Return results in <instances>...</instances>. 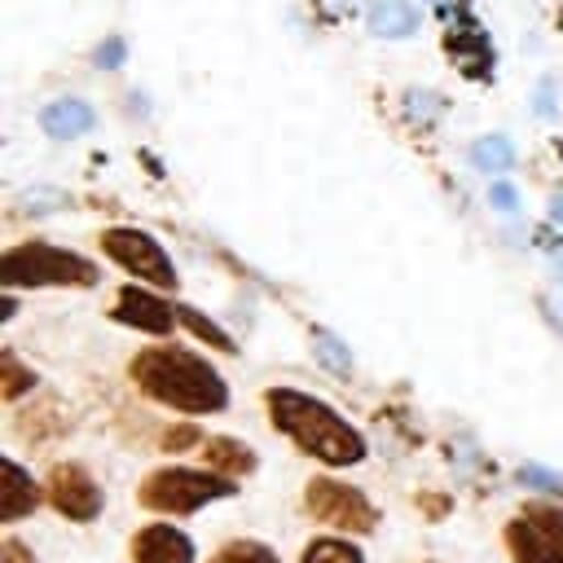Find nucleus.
Returning a JSON list of instances; mask_svg holds the SVG:
<instances>
[{
	"instance_id": "a211bd4d",
	"label": "nucleus",
	"mask_w": 563,
	"mask_h": 563,
	"mask_svg": "<svg viewBox=\"0 0 563 563\" xmlns=\"http://www.w3.org/2000/svg\"><path fill=\"white\" fill-rule=\"evenodd\" d=\"M176 321H180V325H189V330H194L198 339L216 343L220 352H233V339H229V334H224V330H220L216 321H207L202 312H194V308H185V303H180V308H176Z\"/></svg>"
},
{
	"instance_id": "bb28decb",
	"label": "nucleus",
	"mask_w": 563,
	"mask_h": 563,
	"mask_svg": "<svg viewBox=\"0 0 563 563\" xmlns=\"http://www.w3.org/2000/svg\"><path fill=\"white\" fill-rule=\"evenodd\" d=\"M185 444H194V431H167L163 435V449H185Z\"/></svg>"
},
{
	"instance_id": "9b49d317",
	"label": "nucleus",
	"mask_w": 563,
	"mask_h": 563,
	"mask_svg": "<svg viewBox=\"0 0 563 563\" xmlns=\"http://www.w3.org/2000/svg\"><path fill=\"white\" fill-rule=\"evenodd\" d=\"M92 123H97V114H92V106L79 101V97H57V101H48L44 114H40V128H44L53 141H75V136H84Z\"/></svg>"
},
{
	"instance_id": "4be33fe9",
	"label": "nucleus",
	"mask_w": 563,
	"mask_h": 563,
	"mask_svg": "<svg viewBox=\"0 0 563 563\" xmlns=\"http://www.w3.org/2000/svg\"><path fill=\"white\" fill-rule=\"evenodd\" d=\"M523 519L537 523L545 537H554L563 545V510L559 506H523Z\"/></svg>"
},
{
	"instance_id": "ddd939ff",
	"label": "nucleus",
	"mask_w": 563,
	"mask_h": 563,
	"mask_svg": "<svg viewBox=\"0 0 563 563\" xmlns=\"http://www.w3.org/2000/svg\"><path fill=\"white\" fill-rule=\"evenodd\" d=\"M369 31L378 40H405L418 31V9L409 0H374L369 4Z\"/></svg>"
},
{
	"instance_id": "7ed1b4c3",
	"label": "nucleus",
	"mask_w": 563,
	"mask_h": 563,
	"mask_svg": "<svg viewBox=\"0 0 563 563\" xmlns=\"http://www.w3.org/2000/svg\"><path fill=\"white\" fill-rule=\"evenodd\" d=\"M238 493V479L220 475V471H189V466H163L154 475L141 479L136 488V501L145 510H158V515H194L202 510L207 501H224Z\"/></svg>"
},
{
	"instance_id": "f8f14e48",
	"label": "nucleus",
	"mask_w": 563,
	"mask_h": 563,
	"mask_svg": "<svg viewBox=\"0 0 563 563\" xmlns=\"http://www.w3.org/2000/svg\"><path fill=\"white\" fill-rule=\"evenodd\" d=\"M0 475H4V493H0V519L4 523H18L22 515H31L35 506H40V488H35V479L13 462V457H4L0 462Z\"/></svg>"
},
{
	"instance_id": "6ab92c4d",
	"label": "nucleus",
	"mask_w": 563,
	"mask_h": 563,
	"mask_svg": "<svg viewBox=\"0 0 563 563\" xmlns=\"http://www.w3.org/2000/svg\"><path fill=\"white\" fill-rule=\"evenodd\" d=\"M312 347H317V361L330 365L334 374H347V369H352V352H347L330 330H312Z\"/></svg>"
},
{
	"instance_id": "393cba45",
	"label": "nucleus",
	"mask_w": 563,
	"mask_h": 563,
	"mask_svg": "<svg viewBox=\"0 0 563 563\" xmlns=\"http://www.w3.org/2000/svg\"><path fill=\"white\" fill-rule=\"evenodd\" d=\"M119 62H123V40H106V44L97 48V66H110V70H114Z\"/></svg>"
},
{
	"instance_id": "4468645a",
	"label": "nucleus",
	"mask_w": 563,
	"mask_h": 563,
	"mask_svg": "<svg viewBox=\"0 0 563 563\" xmlns=\"http://www.w3.org/2000/svg\"><path fill=\"white\" fill-rule=\"evenodd\" d=\"M207 462H211V471H220L229 479L255 471V453L246 444H238V440H224V435L220 440H207Z\"/></svg>"
},
{
	"instance_id": "39448f33",
	"label": "nucleus",
	"mask_w": 563,
	"mask_h": 563,
	"mask_svg": "<svg viewBox=\"0 0 563 563\" xmlns=\"http://www.w3.org/2000/svg\"><path fill=\"white\" fill-rule=\"evenodd\" d=\"M303 506H308V515H312L317 523L339 528V532H356V537H365V532L378 528V510H374V501H369L361 488H352V484H343V479H330V475L308 479V488H303Z\"/></svg>"
},
{
	"instance_id": "c756f323",
	"label": "nucleus",
	"mask_w": 563,
	"mask_h": 563,
	"mask_svg": "<svg viewBox=\"0 0 563 563\" xmlns=\"http://www.w3.org/2000/svg\"><path fill=\"white\" fill-rule=\"evenodd\" d=\"M550 216H554V224H563V198L550 202Z\"/></svg>"
},
{
	"instance_id": "cd10ccee",
	"label": "nucleus",
	"mask_w": 563,
	"mask_h": 563,
	"mask_svg": "<svg viewBox=\"0 0 563 563\" xmlns=\"http://www.w3.org/2000/svg\"><path fill=\"white\" fill-rule=\"evenodd\" d=\"M352 4H356V0H321V9H325L330 18H339V13H347Z\"/></svg>"
},
{
	"instance_id": "1a4fd4ad",
	"label": "nucleus",
	"mask_w": 563,
	"mask_h": 563,
	"mask_svg": "<svg viewBox=\"0 0 563 563\" xmlns=\"http://www.w3.org/2000/svg\"><path fill=\"white\" fill-rule=\"evenodd\" d=\"M114 317H119L123 325H136V330H150V334H167V330L176 325V308L163 303L158 295L141 290V286L119 290V299H114Z\"/></svg>"
},
{
	"instance_id": "5701e85b",
	"label": "nucleus",
	"mask_w": 563,
	"mask_h": 563,
	"mask_svg": "<svg viewBox=\"0 0 563 563\" xmlns=\"http://www.w3.org/2000/svg\"><path fill=\"white\" fill-rule=\"evenodd\" d=\"M405 101H409V119H435L440 114V97H431V92H409Z\"/></svg>"
},
{
	"instance_id": "2eb2a0df",
	"label": "nucleus",
	"mask_w": 563,
	"mask_h": 563,
	"mask_svg": "<svg viewBox=\"0 0 563 563\" xmlns=\"http://www.w3.org/2000/svg\"><path fill=\"white\" fill-rule=\"evenodd\" d=\"M471 163H475L479 172H488V176H501V172L515 167V145H510L506 136H479V141L471 145Z\"/></svg>"
},
{
	"instance_id": "aec40b11",
	"label": "nucleus",
	"mask_w": 563,
	"mask_h": 563,
	"mask_svg": "<svg viewBox=\"0 0 563 563\" xmlns=\"http://www.w3.org/2000/svg\"><path fill=\"white\" fill-rule=\"evenodd\" d=\"M31 387H35V374L22 369L13 352H4V356H0V391H4V400H18V396L31 391Z\"/></svg>"
},
{
	"instance_id": "423d86ee",
	"label": "nucleus",
	"mask_w": 563,
	"mask_h": 563,
	"mask_svg": "<svg viewBox=\"0 0 563 563\" xmlns=\"http://www.w3.org/2000/svg\"><path fill=\"white\" fill-rule=\"evenodd\" d=\"M101 246H106V255H110L114 264H123L132 277L154 282V286H163V290L176 286V264L167 260V251L158 246V238L119 224V229H106V233H101Z\"/></svg>"
},
{
	"instance_id": "f3484780",
	"label": "nucleus",
	"mask_w": 563,
	"mask_h": 563,
	"mask_svg": "<svg viewBox=\"0 0 563 563\" xmlns=\"http://www.w3.org/2000/svg\"><path fill=\"white\" fill-rule=\"evenodd\" d=\"M211 563H282L264 541H251V537H238V541H224Z\"/></svg>"
},
{
	"instance_id": "0eeeda50",
	"label": "nucleus",
	"mask_w": 563,
	"mask_h": 563,
	"mask_svg": "<svg viewBox=\"0 0 563 563\" xmlns=\"http://www.w3.org/2000/svg\"><path fill=\"white\" fill-rule=\"evenodd\" d=\"M44 493H48V501H53L66 519H75V523H88V519L101 515V488H97L92 475H88L84 466H75V462L53 466Z\"/></svg>"
},
{
	"instance_id": "f257e3e1",
	"label": "nucleus",
	"mask_w": 563,
	"mask_h": 563,
	"mask_svg": "<svg viewBox=\"0 0 563 563\" xmlns=\"http://www.w3.org/2000/svg\"><path fill=\"white\" fill-rule=\"evenodd\" d=\"M268 418L282 435H290L308 457L325 462V466H356L365 462V435L343 422L325 400L303 396L295 387H273L268 391Z\"/></svg>"
},
{
	"instance_id": "a878e982",
	"label": "nucleus",
	"mask_w": 563,
	"mask_h": 563,
	"mask_svg": "<svg viewBox=\"0 0 563 563\" xmlns=\"http://www.w3.org/2000/svg\"><path fill=\"white\" fill-rule=\"evenodd\" d=\"M0 563H35V554L26 545H18V541H4L0 545Z\"/></svg>"
},
{
	"instance_id": "6e6552de",
	"label": "nucleus",
	"mask_w": 563,
	"mask_h": 563,
	"mask_svg": "<svg viewBox=\"0 0 563 563\" xmlns=\"http://www.w3.org/2000/svg\"><path fill=\"white\" fill-rule=\"evenodd\" d=\"M132 563H194V541L172 523H145L132 537Z\"/></svg>"
},
{
	"instance_id": "7c9ffc66",
	"label": "nucleus",
	"mask_w": 563,
	"mask_h": 563,
	"mask_svg": "<svg viewBox=\"0 0 563 563\" xmlns=\"http://www.w3.org/2000/svg\"><path fill=\"white\" fill-rule=\"evenodd\" d=\"M554 260H559V268H563V251H554Z\"/></svg>"
},
{
	"instance_id": "c85d7f7f",
	"label": "nucleus",
	"mask_w": 563,
	"mask_h": 563,
	"mask_svg": "<svg viewBox=\"0 0 563 563\" xmlns=\"http://www.w3.org/2000/svg\"><path fill=\"white\" fill-rule=\"evenodd\" d=\"M550 110H554V106H550V84H541V88H537V114H550Z\"/></svg>"
},
{
	"instance_id": "20e7f679",
	"label": "nucleus",
	"mask_w": 563,
	"mask_h": 563,
	"mask_svg": "<svg viewBox=\"0 0 563 563\" xmlns=\"http://www.w3.org/2000/svg\"><path fill=\"white\" fill-rule=\"evenodd\" d=\"M0 282L13 286H92L97 268L92 260L62 251L53 242H22L0 260Z\"/></svg>"
},
{
	"instance_id": "dca6fc26",
	"label": "nucleus",
	"mask_w": 563,
	"mask_h": 563,
	"mask_svg": "<svg viewBox=\"0 0 563 563\" xmlns=\"http://www.w3.org/2000/svg\"><path fill=\"white\" fill-rule=\"evenodd\" d=\"M299 563H365V554H361V545H352L343 537H317V541H308Z\"/></svg>"
},
{
	"instance_id": "412c9836",
	"label": "nucleus",
	"mask_w": 563,
	"mask_h": 563,
	"mask_svg": "<svg viewBox=\"0 0 563 563\" xmlns=\"http://www.w3.org/2000/svg\"><path fill=\"white\" fill-rule=\"evenodd\" d=\"M519 484L537 488V493H550V497H563V475H554L545 466H519Z\"/></svg>"
},
{
	"instance_id": "f03ea898",
	"label": "nucleus",
	"mask_w": 563,
	"mask_h": 563,
	"mask_svg": "<svg viewBox=\"0 0 563 563\" xmlns=\"http://www.w3.org/2000/svg\"><path fill=\"white\" fill-rule=\"evenodd\" d=\"M132 383L172 405V409H185V413H216L229 405V387L224 378L194 352L185 347H145L136 361H132Z\"/></svg>"
},
{
	"instance_id": "9d476101",
	"label": "nucleus",
	"mask_w": 563,
	"mask_h": 563,
	"mask_svg": "<svg viewBox=\"0 0 563 563\" xmlns=\"http://www.w3.org/2000/svg\"><path fill=\"white\" fill-rule=\"evenodd\" d=\"M506 545L515 563H563V545L554 537H545L537 523H528L523 515L506 523Z\"/></svg>"
},
{
	"instance_id": "b1692460",
	"label": "nucleus",
	"mask_w": 563,
	"mask_h": 563,
	"mask_svg": "<svg viewBox=\"0 0 563 563\" xmlns=\"http://www.w3.org/2000/svg\"><path fill=\"white\" fill-rule=\"evenodd\" d=\"M488 198H493V207H501L506 216L519 211V194H515V185H506V180H493V185H488Z\"/></svg>"
}]
</instances>
